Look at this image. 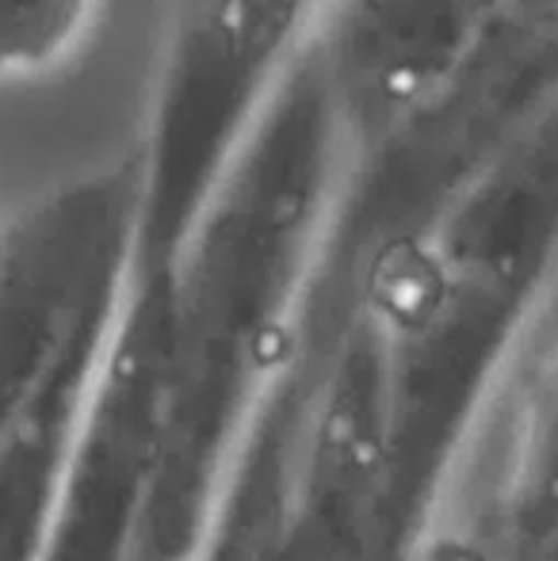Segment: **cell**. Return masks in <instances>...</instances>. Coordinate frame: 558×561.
I'll use <instances>...</instances> for the list:
<instances>
[{
    "label": "cell",
    "instance_id": "obj_1",
    "mask_svg": "<svg viewBox=\"0 0 558 561\" xmlns=\"http://www.w3.org/2000/svg\"><path fill=\"white\" fill-rule=\"evenodd\" d=\"M321 8L326 0H164L135 149L141 272H169L264 104L303 58Z\"/></svg>",
    "mask_w": 558,
    "mask_h": 561
},
{
    "label": "cell",
    "instance_id": "obj_2",
    "mask_svg": "<svg viewBox=\"0 0 558 561\" xmlns=\"http://www.w3.org/2000/svg\"><path fill=\"white\" fill-rule=\"evenodd\" d=\"M521 0H326L306 54L356 153L440 100Z\"/></svg>",
    "mask_w": 558,
    "mask_h": 561
},
{
    "label": "cell",
    "instance_id": "obj_3",
    "mask_svg": "<svg viewBox=\"0 0 558 561\" xmlns=\"http://www.w3.org/2000/svg\"><path fill=\"white\" fill-rule=\"evenodd\" d=\"M104 0H0V84L58 77L84 54Z\"/></svg>",
    "mask_w": 558,
    "mask_h": 561
}]
</instances>
